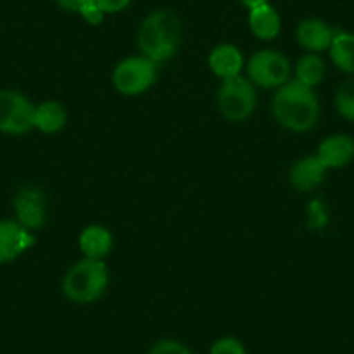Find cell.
<instances>
[{
  "mask_svg": "<svg viewBox=\"0 0 354 354\" xmlns=\"http://www.w3.org/2000/svg\"><path fill=\"white\" fill-rule=\"evenodd\" d=\"M158 78V64L146 56H129L117 63L111 73L115 91L125 97L145 94Z\"/></svg>",
  "mask_w": 354,
  "mask_h": 354,
  "instance_id": "5",
  "label": "cell"
},
{
  "mask_svg": "<svg viewBox=\"0 0 354 354\" xmlns=\"http://www.w3.org/2000/svg\"><path fill=\"white\" fill-rule=\"evenodd\" d=\"M248 28H250L252 35L257 37L259 40L270 42L280 35L281 18L277 9L268 2V4L248 11Z\"/></svg>",
  "mask_w": 354,
  "mask_h": 354,
  "instance_id": "15",
  "label": "cell"
},
{
  "mask_svg": "<svg viewBox=\"0 0 354 354\" xmlns=\"http://www.w3.org/2000/svg\"><path fill=\"white\" fill-rule=\"evenodd\" d=\"M337 30H333L328 23L318 18H308L301 21L295 30V39L297 44L308 53H325L330 49L335 37Z\"/></svg>",
  "mask_w": 354,
  "mask_h": 354,
  "instance_id": "11",
  "label": "cell"
},
{
  "mask_svg": "<svg viewBox=\"0 0 354 354\" xmlns=\"http://www.w3.org/2000/svg\"><path fill=\"white\" fill-rule=\"evenodd\" d=\"M328 54L337 70L354 75V32H337Z\"/></svg>",
  "mask_w": 354,
  "mask_h": 354,
  "instance_id": "17",
  "label": "cell"
},
{
  "mask_svg": "<svg viewBox=\"0 0 354 354\" xmlns=\"http://www.w3.org/2000/svg\"><path fill=\"white\" fill-rule=\"evenodd\" d=\"M183 26L170 11H155L142 19L138 30V47L142 56L156 64L172 59L179 50Z\"/></svg>",
  "mask_w": 354,
  "mask_h": 354,
  "instance_id": "2",
  "label": "cell"
},
{
  "mask_svg": "<svg viewBox=\"0 0 354 354\" xmlns=\"http://www.w3.org/2000/svg\"><path fill=\"white\" fill-rule=\"evenodd\" d=\"M108 285L110 268L106 262L82 257L64 273L61 292L75 304H93L103 297Z\"/></svg>",
  "mask_w": 354,
  "mask_h": 354,
  "instance_id": "3",
  "label": "cell"
},
{
  "mask_svg": "<svg viewBox=\"0 0 354 354\" xmlns=\"http://www.w3.org/2000/svg\"><path fill=\"white\" fill-rule=\"evenodd\" d=\"M333 106L344 120L354 122V75H349L337 87L335 96H333Z\"/></svg>",
  "mask_w": 354,
  "mask_h": 354,
  "instance_id": "19",
  "label": "cell"
},
{
  "mask_svg": "<svg viewBox=\"0 0 354 354\" xmlns=\"http://www.w3.org/2000/svg\"><path fill=\"white\" fill-rule=\"evenodd\" d=\"M16 221L30 231L44 227L47 221V198L39 186H25L19 189L12 202Z\"/></svg>",
  "mask_w": 354,
  "mask_h": 354,
  "instance_id": "8",
  "label": "cell"
},
{
  "mask_svg": "<svg viewBox=\"0 0 354 354\" xmlns=\"http://www.w3.org/2000/svg\"><path fill=\"white\" fill-rule=\"evenodd\" d=\"M209 68L217 78L227 80L241 75L245 68V57L233 44H219L209 54Z\"/></svg>",
  "mask_w": 354,
  "mask_h": 354,
  "instance_id": "13",
  "label": "cell"
},
{
  "mask_svg": "<svg viewBox=\"0 0 354 354\" xmlns=\"http://www.w3.org/2000/svg\"><path fill=\"white\" fill-rule=\"evenodd\" d=\"M217 108L227 122H247L257 108L255 85L243 75L221 80L217 88Z\"/></svg>",
  "mask_w": 354,
  "mask_h": 354,
  "instance_id": "4",
  "label": "cell"
},
{
  "mask_svg": "<svg viewBox=\"0 0 354 354\" xmlns=\"http://www.w3.org/2000/svg\"><path fill=\"white\" fill-rule=\"evenodd\" d=\"M210 354H248L247 347L236 337H221L210 347Z\"/></svg>",
  "mask_w": 354,
  "mask_h": 354,
  "instance_id": "20",
  "label": "cell"
},
{
  "mask_svg": "<svg viewBox=\"0 0 354 354\" xmlns=\"http://www.w3.org/2000/svg\"><path fill=\"white\" fill-rule=\"evenodd\" d=\"M104 15H117L127 9L132 4V0H96Z\"/></svg>",
  "mask_w": 354,
  "mask_h": 354,
  "instance_id": "23",
  "label": "cell"
},
{
  "mask_svg": "<svg viewBox=\"0 0 354 354\" xmlns=\"http://www.w3.org/2000/svg\"><path fill=\"white\" fill-rule=\"evenodd\" d=\"M61 9L64 11H71V12H80L84 6H87L88 2H93V0H54Z\"/></svg>",
  "mask_w": 354,
  "mask_h": 354,
  "instance_id": "24",
  "label": "cell"
},
{
  "mask_svg": "<svg viewBox=\"0 0 354 354\" xmlns=\"http://www.w3.org/2000/svg\"><path fill=\"white\" fill-rule=\"evenodd\" d=\"M78 248L85 259L104 261L113 250V234L101 224L84 227L78 236Z\"/></svg>",
  "mask_w": 354,
  "mask_h": 354,
  "instance_id": "14",
  "label": "cell"
},
{
  "mask_svg": "<svg viewBox=\"0 0 354 354\" xmlns=\"http://www.w3.org/2000/svg\"><path fill=\"white\" fill-rule=\"evenodd\" d=\"M328 172L322 160L315 155H308L299 158L288 170V181L295 192L311 193L323 185L325 176Z\"/></svg>",
  "mask_w": 354,
  "mask_h": 354,
  "instance_id": "10",
  "label": "cell"
},
{
  "mask_svg": "<svg viewBox=\"0 0 354 354\" xmlns=\"http://www.w3.org/2000/svg\"><path fill=\"white\" fill-rule=\"evenodd\" d=\"M148 354H193L186 344L176 339H162L155 342Z\"/></svg>",
  "mask_w": 354,
  "mask_h": 354,
  "instance_id": "21",
  "label": "cell"
},
{
  "mask_svg": "<svg viewBox=\"0 0 354 354\" xmlns=\"http://www.w3.org/2000/svg\"><path fill=\"white\" fill-rule=\"evenodd\" d=\"M247 78L261 88H280L292 80L294 66L283 53L274 49L257 50L247 61Z\"/></svg>",
  "mask_w": 354,
  "mask_h": 354,
  "instance_id": "6",
  "label": "cell"
},
{
  "mask_svg": "<svg viewBox=\"0 0 354 354\" xmlns=\"http://www.w3.org/2000/svg\"><path fill=\"white\" fill-rule=\"evenodd\" d=\"M68 124V111L59 101H42L35 104V117H33V129L42 134H57Z\"/></svg>",
  "mask_w": 354,
  "mask_h": 354,
  "instance_id": "16",
  "label": "cell"
},
{
  "mask_svg": "<svg viewBox=\"0 0 354 354\" xmlns=\"http://www.w3.org/2000/svg\"><path fill=\"white\" fill-rule=\"evenodd\" d=\"M37 243L33 231L26 230L16 219L0 221V264H9L32 250Z\"/></svg>",
  "mask_w": 354,
  "mask_h": 354,
  "instance_id": "9",
  "label": "cell"
},
{
  "mask_svg": "<svg viewBox=\"0 0 354 354\" xmlns=\"http://www.w3.org/2000/svg\"><path fill=\"white\" fill-rule=\"evenodd\" d=\"M326 75V63L319 54L308 53L302 57H299L297 63L294 66V77L295 80L301 84L308 85V87L315 88L325 80Z\"/></svg>",
  "mask_w": 354,
  "mask_h": 354,
  "instance_id": "18",
  "label": "cell"
},
{
  "mask_svg": "<svg viewBox=\"0 0 354 354\" xmlns=\"http://www.w3.org/2000/svg\"><path fill=\"white\" fill-rule=\"evenodd\" d=\"M271 113L283 129L304 134L318 125L322 106L315 88L292 78L277 88L271 100Z\"/></svg>",
  "mask_w": 354,
  "mask_h": 354,
  "instance_id": "1",
  "label": "cell"
},
{
  "mask_svg": "<svg viewBox=\"0 0 354 354\" xmlns=\"http://www.w3.org/2000/svg\"><path fill=\"white\" fill-rule=\"evenodd\" d=\"M238 2H240V4L243 6V8H247L248 11H250V9L259 8V6L268 4V2H270V0H238Z\"/></svg>",
  "mask_w": 354,
  "mask_h": 354,
  "instance_id": "25",
  "label": "cell"
},
{
  "mask_svg": "<svg viewBox=\"0 0 354 354\" xmlns=\"http://www.w3.org/2000/svg\"><path fill=\"white\" fill-rule=\"evenodd\" d=\"M78 15H80L82 18L88 23V25H94V26L100 25V23H103L104 16H106L104 15L103 9L100 8V4H97L96 0H93V2H88L87 6H84Z\"/></svg>",
  "mask_w": 354,
  "mask_h": 354,
  "instance_id": "22",
  "label": "cell"
},
{
  "mask_svg": "<svg viewBox=\"0 0 354 354\" xmlns=\"http://www.w3.org/2000/svg\"><path fill=\"white\" fill-rule=\"evenodd\" d=\"M316 156L328 170L344 169L354 160V139L349 134H332L323 139Z\"/></svg>",
  "mask_w": 354,
  "mask_h": 354,
  "instance_id": "12",
  "label": "cell"
},
{
  "mask_svg": "<svg viewBox=\"0 0 354 354\" xmlns=\"http://www.w3.org/2000/svg\"><path fill=\"white\" fill-rule=\"evenodd\" d=\"M35 104L25 94L0 88V132L9 136L28 134L33 129Z\"/></svg>",
  "mask_w": 354,
  "mask_h": 354,
  "instance_id": "7",
  "label": "cell"
}]
</instances>
